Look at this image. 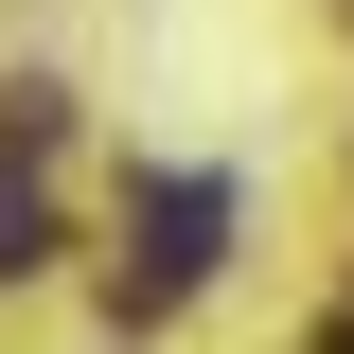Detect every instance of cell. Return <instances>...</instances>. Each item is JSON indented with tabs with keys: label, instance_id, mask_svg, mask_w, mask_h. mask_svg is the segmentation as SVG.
<instances>
[{
	"label": "cell",
	"instance_id": "obj_1",
	"mask_svg": "<svg viewBox=\"0 0 354 354\" xmlns=\"http://www.w3.org/2000/svg\"><path fill=\"white\" fill-rule=\"evenodd\" d=\"M213 248H230V177H142V213H124V319H177L213 283Z\"/></svg>",
	"mask_w": 354,
	"mask_h": 354
},
{
	"label": "cell",
	"instance_id": "obj_2",
	"mask_svg": "<svg viewBox=\"0 0 354 354\" xmlns=\"http://www.w3.org/2000/svg\"><path fill=\"white\" fill-rule=\"evenodd\" d=\"M36 266H53V213L18 195V177H0V283H36Z\"/></svg>",
	"mask_w": 354,
	"mask_h": 354
},
{
	"label": "cell",
	"instance_id": "obj_3",
	"mask_svg": "<svg viewBox=\"0 0 354 354\" xmlns=\"http://www.w3.org/2000/svg\"><path fill=\"white\" fill-rule=\"evenodd\" d=\"M319 354H354V319H337V337H319Z\"/></svg>",
	"mask_w": 354,
	"mask_h": 354
}]
</instances>
